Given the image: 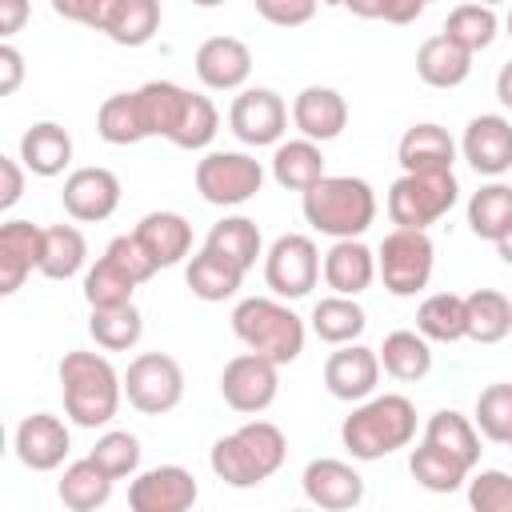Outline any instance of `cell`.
<instances>
[{"label":"cell","mask_w":512,"mask_h":512,"mask_svg":"<svg viewBox=\"0 0 512 512\" xmlns=\"http://www.w3.org/2000/svg\"><path fill=\"white\" fill-rule=\"evenodd\" d=\"M60 392H64V412L80 428H100L116 416L120 396H124V376L108 364L100 352H64L60 368Z\"/></svg>","instance_id":"6da1fadb"},{"label":"cell","mask_w":512,"mask_h":512,"mask_svg":"<svg viewBox=\"0 0 512 512\" xmlns=\"http://www.w3.org/2000/svg\"><path fill=\"white\" fill-rule=\"evenodd\" d=\"M412 436H416V404L400 392L368 396L340 424V440L352 460H384L396 448H408Z\"/></svg>","instance_id":"7a4b0ae2"},{"label":"cell","mask_w":512,"mask_h":512,"mask_svg":"<svg viewBox=\"0 0 512 512\" xmlns=\"http://www.w3.org/2000/svg\"><path fill=\"white\" fill-rule=\"evenodd\" d=\"M284 456H288L284 432L272 420H248L212 444L208 464L216 480H224L228 488H256L280 472Z\"/></svg>","instance_id":"3957f363"},{"label":"cell","mask_w":512,"mask_h":512,"mask_svg":"<svg viewBox=\"0 0 512 512\" xmlns=\"http://www.w3.org/2000/svg\"><path fill=\"white\" fill-rule=\"evenodd\" d=\"M304 220L332 240H360L376 220V192L360 176H324L300 196Z\"/></svg>","instance_id":"277c9868"},{"label":"cell","mask_w":512,"mask_h":512,"mask_svg":"<svg viewBox=\"0 0 512 512\" xmlns=\"http://www.w3.org/2000/svg\"><path fill=\"white\" fill-rule=\"evenodd\" d=\"M232 332L248 352L272 364H292L304 352V320L276 296L240 300L232 308Z\"/></svg>","instance_id":"5b68a950"},{"label":"cell","mask_w":512,"mask_h":512,"mask_svg":"<svg viewBox=\"0 0 512 512\" xmlns=\"http://www.w3.org/2000/svg\"><path fill=\"white\" fill-rule=\"evenodd\" d=\"M456 196H460V184L452 172H404L400 180H392L384 208L396 228L428 232L436 220L452 212Z\"/></svg>","instance_id":"8992f818"},{"label":"cell","mask_w":512,"mask_h":512,"mask_svg":"<svg viewBox=\"0 0 512 512\" xmlns=\"http://www.w3.org/2000/svg\"><path fill=\"white\" fill-rule=\"evenodd\" d=\"M436 264V248L428 232L392 228L376 248V276L392 296H416L428 288Z\"/></svg>","instance_id":"52a82bcc"},{"label":"cell","mask_w":512,"mask_h":512,"mask_svg":"<svg viewBox=\"0 0 512 512\" xmlns=\"http://www.w3.org/2000/svg\"><path fill=\"white\" fill-rule=\"evenodd\" d=\"M320 248L304 232H284L272 240L264 252V284L272 288L276 300H300L316 288L320 280Z\"/></svg>","instance_id":"ba28073f"},{"label":"cell","mask_w":512,"mask_h":512,"mask_svg":"<svg viewBox=\"0 0 512 512\" xmlns=\"http://www.w3.org/2000/svg\"><path fill=\"white\" fill-rule=\"evenodd\" d=\"M264 184V164L248 152H208L196 160V192L216 208L248 204Z\"/></svg>","instance_id":"9c48e42d"},{"label":"cell","mask_w":512,"mask_h":512,"mask_svg":"<svg viewBox=\"0 0 512 512\" xmlns=\"http://www.w3.org/2000/svg\"><path fill=\"white\" fill-rule=\"evenodd\" d=\"M124 396L144 416H164L184 400V368L168 352H140L124 372Z\"/></svg>","instance_id":"30bf717a"},{"label":"cell","mask_w":512,"mask_h":512,"mask_svg":"<svg viewBox=\"0 0 512 512\" xmlns=\"http://www.w3.org/2000/svg\"><path fill=\"white\" fill-rule=\"evenodd\" d=\"M276 392H280V364H272L256 352L232 356L220 372V396L232 412L260 416L264 408H272Z\"/></svg>","instance_id":"8fae6325"},{"label":"cell","mask_w":512,"mask_h":512,"mask_svg":"<svg viewBox=\"0 0 512 512\" xmlns=\"http://www.w3.org/2000/svg\"><path fill=\"white\" fill-rule=\"evenodd\" d=\"M228 128L248 148L280 144V136L288 132V104L272 88H244L228 108Z\"/></svg>","instance_id":"7c38bea8"},{"label":"cell","mask_w":512,"mask_h":512,"mask_svg":"<svg viewBox=\"0 0 512 512\" xmlns=\"http://www.w3.org/2000/svg\"><path fill=\"white\" fill-rule=\"evenodd\" d=\"M200 484L180 464H160L128 484V512H192Z\"/></svg>","instance_id":"4fadbf2b"},{"label":"cell","mask_w":512,"mask_h":512,"mask_svg":"<svg viewBox=\"0 0 512 512\" xmlns=\"http://www.w3.org/2000/svg\"><path fill=\"white\" fill-rule=\"evenodd\" d=\"M60 200H64V212L72 220L100 224L120 208V180H116V172H108L100 164H84V168H72L64 176Z\"/></svg>","instance_id":"5bb4252c"},{"label":"cell","mask_w":512,"mask_h":512,"mask_svg":"<svg viewBox=\"0 0 512 512\" xmlns=\"http://www.w3.org/2000/svg\"><path fill=\"white\" fill-rule=\"evenodd\" d=\"M300 484L316 512H352L364 500V476L348 460H336V456L308 460Z\"/></svg>","instance_id":"9a60e30c"},{"label":"cell","mask_w":512,"mask_h":512,"mask_svg":"<svg viewBox=\"0 0 512 512\" xmlns=\"http://www.w3.org/2000/svg\"><path fill=\"white\" fill-rule=\"evenodd\" d=\"M12 448H16V460L32 472H56L72 448V436H68V424L52 412H32L16 424V436H12Z\"/></svg>","instance_id":"2e32d148"},{"label":"cell","mask_w":512,"mask_h":512,"mask_svg":"<svg viewBox=\"0 0 512 512\" xmlns=\"http://www.w3.org/2000/svg\"><path fill=\"white\" fill-rule=\"evenodd\" d=\"M376 384H380V356H376V348L344 344V348H336L324 360V388L336 400L364 404L368 396H376Z\"/></svg>","instance_id":"e0dca14e"},{"label":"cell","mask_w":512,"mask_h":512,"mask_svg":"<svg viewBox=\"0 0 512 512\" xmlns=\"http://www.w3.org/2000/svg\"><path fill=\"white\" fill-rule=\"evenodd\" d=\"M460 152H464V160L480 176H492L496 180V176L512 172V120L500 116V112L472 116L468 128H464Z\"/></svg>","instance_id":"ac0fdd59"},{"label":"cell","mask_w":512,"mask_h":512,"mask_svg":"<svg viewBox=\"0 0 512 512\" xmlns=\"http://www.w3.org/2000/svg\"><path fill=\"white\" fill-rule=\"evenodd\" d=\"M196 76L208 92H244L252 76V52L236 36H208L196 48Z\"/></svg>","instance_id":"d6986e66"},{"label":"cell","mask_w":512,"mask_h":512,"mask_svg":"<svg viewBox=\"0 0 512 512\" xmlns=\"http://www.w3.org/2000/svg\"><path fill=\"white\" fill-rule=\"evenodd\" d=\"M292 124H296L300 140H312V144L336 140L344 132V124H348V100L336 88L308 84L292 100Z\"/></svg>","instance_id":"ffe728a7"},{"label":"cell","mask_w":512,"mask_h":512,"mask_svg":"<svg viewBox=\"0 0 512 512\" xmlns=\"http://www.w3.org/2000/svg\"><path fill=\"white\" fill-rule=\"evenodd\" d=\"M44 256V228L32 220H4L0 224V292L12 296L24 288L28 272H40Z\"/></svg>","instance_id":"44dd1931"},{"label":"cell","mask_w":512,"mask_h":512,"mask_svg":"<svg viewBox=\"0 0 512 512\" xmlns=\"http://www.w3.org/2000/svg\"><path fill=\"white\" fill-rule=\"evenodd\" d=\"M320 276L332 288V296H352L356 300L376 280V252L360 240H332V248L324 252Z\"/></svg>","instance_id":"7402d4cb"},{"label":"cell","mask_w":512,"mask_h":512,"mask_svg":"<svg viewBox=\"0 0 512 512\" xmlns=\"http://www.w3.org/2000/svg\"><path fill=\"white\" fill-rule=\"evenodd\" d=\"M396 160H400L404 172H452V164H456V140L448 136V128L424 120V124H412L400 136Z\"/></svg>","instance_id":"603a6c76"},{"label":"cell","mask_w":512,"mask_h":512,"mask_svg":"<svg viewBox=\"0 0 512 512\" xmlns=\"http://www.w3.org/2000/svg\"><path fill=\"white\" fill-rule=\"evenodd\" d=\"M132 236L140 240V248L152 256L156 268H172L192 252V224L180 212H148L140 216Z\"/></svg>","instance_id":"cb8c5ba5"},{"label":"cell","mask_w":512,"mask_h":512,"mask_svg":"<svg viewBox=\"0 0 512 512\" xmlns=\"http://www.w3.org/2000/svg\"><path fill=\"white\" fill-rule=\"evenodd\" d=\"M132 96H136L144 136H164V140H172V132L180 128V120L188 112V100H192V92L172 84V80H148Z\"/></svg>","instance_id":"d4e9b609"},{"label":"cell","mask_w":512,"mask_h":512,"mask_svg":"<svg viewBox=\"0 0 512 512\" xmlns=\"http://www.w3.org/2000/svg\"><path fill=\"white\" fill-rule=\"evenodd\" d=\"M20 164L32 172V176H60L68 164H72V136L68 128H60L56 120H40L32 124L24 136H20Z\"/></svg>","instance_id":"484cf974"},{"label":"cell","mask_w":512,"mask_h":512,"mask_svg":"<svg viewBox=\"0 0 512 512\" xmlns=\"http://www.w3.org/2000/svg\"><path fill=\"white\" fill-rule=\"evenodd\" d=\"M324 152L312 140H280L272 152V180L288 192H312L324 180Z\"/></svg>","instance_id":"4316f807"},{"label":"cell","mask_w":512,"mask_h":512,"mask_svg":"<svg viewBox=\"0 0 512 512\" xmlns=\"http://www.w3.org/2000/svg\"><path fill=\"white\" fill-rule=\"evenodd\" d=\"M424 444L440 448L444 456H452L456 464H464L468 472L480 464V432L472 424V416H460L456 408H440L428 416L424 424Z\"/></svg>","instance_id":"83f0119b"},{"label":"cell","mask_w":512,"mask_h":512,"mask_svg":"<svg viewBox=\"0 0 512 512\" xmlns=\"http://www.w3.org/2000/svg\"><path fill=\"white\" fill-rule=\"evenodd\" d=\"M160 28V4L156 0H108L100 32L120 48H140Z\"/></svg>","instance_id":"f1b7e54d"},{"label":"cell","mask_w":512,"mask_h":512,"mask_svg":"<svg viewBox=\"0 0 512 512\" xmlns=\"http://www.w3.org/2000/svg\"><path fill=\"white\" fill-rule=\"evenodd\" d=\"M472 72V56L452 44L444 32L428 36L420 48H416V76L428 84V88H460Z\"/></svg>","instance_id":"f546056e"},{"label":"cell","mask_w":512,"mask_h":512,"mask_svg":"<svg viewBox=\"0 0 512 512\" xmlns=\"http://www.w3.org/2000/svg\"><path fill=\"white\" fill-rule=\"evenodd\" d=\"M376 356H380V368L400 384H416L432 372V344L412 328L388 332L384 344L376 348Z\"/></svg>","instance_id":"4dcf8cb0"},{"label":"cell","mask_w":512,"mask_h":512,"mask_svg":"<svg viewBox=\"0 0 512 512\" xmlns=\"http://www.w3.org/2000/svg\"><path fill=\"white\" fill-rule=\"evenodd\" d=\"M184 280H188V288H192L196 300H204V304H220V300H232V296L240 292L244 272H240L232 260L216 256L212 248H200V252L188 260Z\"/></svg>","instance_id":"1f68e13d"},{"label":"cell","mask_w":512,"mask_h":512,"mask_svg":"<svg viewBox=\"0 0 512 512\" xmlns=\"http://www.w3.org/2000/svg\"><path fill=\"white\" fill-rule=\"evenodd\" d=\"M308 324H312L316 340H324L332 348H344V344L360 340V332L368 328V316H364V308L352 296H320L312 304Z\"/></svg>","instance_id":"d6a6232c"},{"label":"cell","mask_w":512,"mask_h":512,"mask_svg":"<svg viewBox=\"0 0 512 512\" xmlns=\"http://www.w3.org/2000/svg\"><path fill=\"white\" fill-rule=\"evenodd\" d=\"M204 248H212L216 256L232 260L240 272L256 268V260L264 256L260 228H256V220H248V216H224V220H216V224L208 228V236H204Z\"/></svg>","instance_id":"836d02e7"},{"label":"cell","mask_w":512,"mask_h":512,"mask_svg":"<svg viewBox=\"0 0 512 512\" xmlns=\"http://www.w3.org/2000/svg\"><path fill=\"white\" fill-rule=\"evenodd\" d=\"M416 332L432 344H456L468 340V316H464V296L456 292H432L416 308Z\"/></svg>","instance_id":"e575fe53"},{"label":"cell","mask_w":512,"mask_h":512,"mask_svg":"<svg viewBox=\"0 0 512 512\" xmlns=\"http://www.w3.org/2000/svg\"><path fill=\"white\" fill-rule=\"evenodd\" d=\"M464 316H468V340H476V344H500L512 332V300L496 288L468 292Z\"/></svg>","instance_id":"d590c367"},{"label":"cell","mask_w":512,"mask_h":512,"mask_svg":"<svg viewBox=\"0 0 512 512\" xmlns=\"http://www.w3.org/2000/svg\"><path fill=\"white\" fill-rule=\"evenodd\" d=\"M56 496H60V504H64L68 512H96V508L108 504L112 480L84 456V460H72V464L64 468V476H60V484H56Z\"/></svg>","instance_id":"8d00e7d4"},{"label":"cell","mask_w":512,"mask_h":512,"mask_svg":"<svg viewBox=\"0 0 512 512\" xmlns=\"http://www.w3.org/2000/svg\"><path fill=\"white\" fill-rule=\"evenodd\" d=\"M468 228L480 236V240H500L508 228H512V184L504 180H492V184H480L468 200Z\"/></svg>","instance_id":"74e56055"},{"label":"cell","mask_w":512,"mask_h":512,"mask_svg":"<svg viewBox=\"0 0 512 512\" xmlns=\"http://www.w3.org/2000/svg\"><path fill=\"white\" fill-rule=\"evenodd\" d=\"M88 260V240L76 224H52L44 228V256H40V276L48 280H72Z\"/></svg>","instance_id":"f35d334b"},{"label":"cell","mask_w":512,"mask_h":512,"mask_svg":"<svg viewBox=\"0 0 512 512\" xmlns=\"http://www.w3.org/2000/svg\"><path fill=\"white\" fill-rule=\"evenodd\" d=\"M88 332L92 340L104 348V352H128L140 344L144 336V316L136 304H124V308H100L88 316Z\"/></svg>","instance_id":"ab89813d"},{"label":"cell","mask_w":512,"mask_h":512,"mask_svg":"<svg viewBox=\"0 0 512 512\" xmlns=\"http://www.w3.org/2000/svg\"><path fill=\"white\" fill-rule=\"evenodd\" d=\"M444 36L460 44L468 56H476L496 40V12L488 4H456L444 20Z\"/></svg>","instance_id":"60d3db41"},{"label":"cell","mask_w":512,"mask_h":512,"mask_svg":"<svg viewBox=\"0 0 512 512\" xmlns=\"http://www.w3.org/2000/svg\"><path fill=\"white\" fill-rule=\"evenodd\" d=\"M96 136H100L104 144H116V148H128V144L148 140L132 92H116V96H108V100L100 104V112H96Z\"/></svg>","instance_id":"b9f144b4"},{"label":"cell","mask_w":512,"mask_h":512,"mask_svg":"<svg viewBox=\"0 0 512 512\" xmlns=\"http://www.w3.org/2000/svg\"><path fill=\"white\" fill-rule=\"evenodd\" d=\"M408 472H412V480H416L424 492H456V488L468 480V468H464V464H456L452 456H444L440 448H432V444H424V440L412 448Z\"/></svg>","instance_id":"7bdbcfd3"},{"label":"cell","mask_w":512,"mask_h":512,"mask_svg":"<svg viewBox=\"0 0 512 512\" xmlns=\"http://www.w3.org/2000/svg\"><path fill=\"white\" fill-rule=\"evenodd\" d=\"M140 284L136 280H128L108 256H100L88 272H84V300H88V308L92 312H100V308H124V304H132V292H136Z\"/></svg>","instance_id":"ee69618b"},{"label":"cell","mask_w":512,"mask_h":512,"mask_svg":"<svg viewBox=\"0 0 512 512\" xmlns=\"http://www.w3.org/2000/svg\"><path fill=\"white\" fill-rule=\"evenodd\" d=\"M472 424L484 440L492 444H512V384L500 380V384H488L480 396H476V412H472Z\"/></svg>","instance_id":"f6af8a7d"},{"label":"cell","mask_w":512,"mask_h":512,"mask_svg":"<svg viewBox=\"0 0 512 512\" xmlns=\"http://www.w3.org/2000/svg\"><path fill=\"white\" fill-rule=\"evenodd\" d=\"M88 460H92L108 480L136 476V468H140V440H136L132 432H124V428H112V432H104V436L92 444Z\"/></svg>","instance_id":"bcb514c9"},{"label":"cell","mask_w":512,"mask_h":512,"mask_svg":"<svg viewBox=\"0 0 512 512\" xmlns=\"http://www.w3.org/2000/svg\"><path fill=\"white\" fill-rule=\"evenodd\" d=\"M216 128H220V112H216V104H212L208 96L192 92L188 112H184V120H180V128L172 132L168 144H176V148H184V152H200V148L212 144Z\"/></svg>","instance_id":"7dc6e473"},{"label":"cell","mask_w":512,"mask_h":512,"mask_svg":"<svg viewBox=\"0 0 512 512\" xmlns=\"http://www.w3.org/2000/svg\"><path fill=\"white\" fill-rule=\"evenodd\" d=\"M468 508L472 512H512V476L500 468H484L468 480Z\"/></svg>","instance_id":"c3c4849f"},{"label":"cell","mask_w":512,"mask_h":512,"mask_svg":"<svg viewBox=\"0 0 512 512\" xmlns=\"http://www.w3.org/2000/svg\"><path fill=\"white\" fill-rule=\"evenodd\" d=\"M104 256H108V260H112L128 280H136V284H144V280H152V276L160 272V268L152 264V256L140 248V240H136L132 232H128V236H116V240L104 248Z\"/></svg>","instance_id":"681fc988"},{"label":"cell","mask_w":512,"mask_h":512,"mask_svg":"<svg viewBox=\"0 0 512 512\" xmlns=\"http://www.w3.org/2000/svg\"><path fill=\"white\" fill-rule=\"evenodd\" d=\"M256 16H264L276 28H300L316 16L312 0H256Z\"/></svg>","instance_id":"f907efd6"},{"label":"cell","mask_w":512,"mask_h":512,"mask_svg":"<svg viewBox=\"0 0 512 512\" xmlns=\"http://www.w3.org/2000/svg\"><path fill=\"white\" fill-rule=\"evenodd\" d=\"M348 12L356 16H368V20H392V24H408L424 12V0H380V4H360V0H348Z\"/></svg>","instance_id":"816d5d0a"},{"label":"cell","mask_w":512,"mask_h":512,"mask_svg":"<svg viewBox=\"0 0 512 512\" xmlns=\"http://www.w3.org/2000/svg\"><path fill=\"white\" fill-rule=\"evenodd\" d=\"M52 8H56V16H64V20L100 28V24H104V8H108V0H56Z\"/></svg>","instance_id":"f5cc1de1"},{"label":"cell","mask_w":512,"mask_h":512,"mask_svg":"<svg viewBox=\"0 0 512 512\" xmlns=\"http://www.w3.org/2000/svg\"><path fill=\"white\" fill-rule=\"evenodd\" d=\"M24 80V56L4 40L0 44V96H12Z\"/></svg>","instance_id":"db71d44e"},{"label":"cell","mask_w":512,"mask_h":512,"mask_svg":"<svg viewBox=\"0 0 512 512\" xmlns=\"http://www.w3.org/2000/svg\"><path fill=\"white\" fill-rule=\"evenodd\" d=\"M0 176H4V188H0V212H8V208L24 196V168H20V160L0 156Z\"/></svg>","instance_id":"11a10c76"},{"label":"cell","mask_w":512,"mask_h":512,"mask_svg":"<svg viewBox=\"0 0 512 512\" xmlns=\"http://www.w3.org/2000/svg\"><path fill=\"white\" fill-rule=\"evenodd\" d=\"M24 16H28V4L24 0H0V32L4 36H12L24 24Z\"/></svg>","instance_id":"9f6ffc18"},{"label":"cell","mask_w":512,"mask_h":512,"mask_svg":"<svg viewBox=\"0 0 512 512\" xmlns=\"http://www.w3.org/2000/svg\"><path fill=\"white\" fill-rule=\"evenodd\" d=\"M496 100H500L504 108H512V60L496 72Z\"/></svg>","instance_id":"6f0895ef"},{"label":"cell","mask_w":512,"mask_h":512,"mask_svg":"<svg viewBox=\"0 0 512 512\" xmlns=\"http://www.w3.org/2000/svg\"><path fill=\"white\" fill-rule=\"evenodd\" d=\"M496 252H500V260H504V264L512 268V228H508V232H504V236L496 240Z\"/></svg>","instance_id":"680465c9"},{"label":"cell","mask_w":512,"mask_h":512,"mask_svg":"<svg viewBox=\"0 0 512 512\" xmlns=\"http://www.w3.org/2000/svg\"><path fill=\"white\" fill-rule=\"evenodd\" d=\"M504 24H508V36H512V8H508V20Z\"/></svg>","instance_id":"91938a15"},{"label":"cell","mask_w":512,"mask_h":512,"mask_svg":"<svg viewBox=\"0 0 512 512\" xmlns=\"http://www.w3.org/2000/svg\"><path fill=\"white\" fill-rule=\"evenodd\" d=\"M288 512H316V508H288Z\"/></svg>","instance_id":"94428289"},{"label":"cell","mask_w":512,"mask_h":512,"mask_svg":"<svg viewBox=\"0 0 512 512\" xmlns=\"http://www.w3.org/2000/svg\"><path fill=\"white\" fill-rule=\"evenodd\" d=\"M508 448H512V444H508Z\"/></svg>","instance_id":"6125c7cd"}]
</instances>
